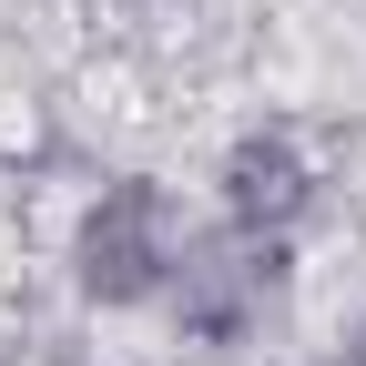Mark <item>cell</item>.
I'll return each mask as SVG.
<instances>
[{
	"label": "cell",
	"mask_w": 366,
	"mask_h": 366,
	"mask_svg": "<svg viewBox=\"0 0 366 366\" xmlns=\"http://www.w3.org/2000/svg\"><path fill=\"white\" fill-rule=\"evenodd\" d=\"M183 244H194V234L173 224V194H163V183H112V194L81 214L71 274H81L92 305H153V295H173Z\"/></svg>",
	"instance_id": "6da1fadb"
},
{
	"label": "cell",
	"mask_w": 366,
	"mask_h": 366,
	"mask_svg": "<svg viewBox=\"0 0 366 366\" xmlns=\"http://www.w3.org/2000/svg\"><path fill=\"white\" fill-rule=\"evenodd\" d=\"M274 285H285V244L214 224V234H194V244H183V264H173V315H183V336L234 346L254 315L274 305Z\"/></svg>",
	"instance_id": "7a4b0ae2"
},
{
	"label": "cell",
	"mask_w": 366,
	"mask_h": 366,
	"mask_svg": "<svg viewBox=\"0 0 366 366\" xmlns=\"http://www.w3.org/2000/svg\"><path fill=\"white\" fill-rule=\"evenodd\" d=\"M305 204H315V173H305V153L285 132H244V143L224 153V224H234V234H274L285 244L305 224Z\"/></svg>",
	"instance_id": "3957f363"
},
{
	"label": "cell",
	"mask_w": 366,
	"mask_h": 366,
	"mask_svg": "<svg viewBox=\"0 0 366 366\" xmlns=\"http://www.w3.org/2000/svg\"><path fill=\"white\" fill-rule=\"evenodd\" d=\"M356 366H366V356H356Z\"/></svg>",
	"instance_id": "277c9868"
}]
</instances>
